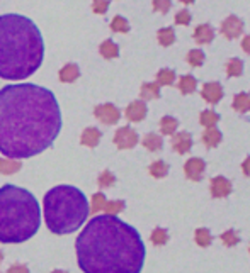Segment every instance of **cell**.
<instances>
[{"instance_id":"obj_1","label":"cell","mask_w":250,"mask_h":273,"mask_svg":"<svg viewBox=\"0 0 250 273\" xmlns=\"http://www.w3.org/2000/svg\"><path fill=\"white\" fill-rule=\"evenodd\" d=\"M61 112L51 90L34 83H15L0 90V153L31 158L55 143Z\"/></svg>"},{"instance_id":"obj_2","label":"cell","mask_w":250,"mask_h":273,"mask_svg":"<svg viewBox=\"0 0 250 273\" xmlns=\"http://www.w3.org/2000/svg\"><path fill=\"white\" fill-rule=\"evenodd\" d=\"M75 249L83 273H140L147 255L138 231L111 214L90 219Z\"/></svg>"},{"instance_id":"obj_3","label":"cell","mask_w":250,"mask_h":273,"mask_svg":"<svg viewBox=\"0 0 250 273\" xmlns=\"http://www.w3.org/2000/svg\"><path fill=\"white\" fill-rule=\"evenodd\" d=\"M43 56V36L31 19L17 14L0 15V78H28L41 67Z\"/></svg>"},{"instance_id":"obj_4","label":"cell","mask_w":250,"mask_h":273,"mask_svg":"<svg viewBox=\"0 0 250 273\" xmlns=\"http://www.w3.org/2000/svg\"><path fill=\"white\" fill-rule=\"evenodd\" d=\"M41 210L36 197L26 188L0 187V243H24L38 233Z\"/></svg>"},{"instance_id":"obj_5","label":"cell","mask_w":250,"mask_h":273,"mask_svg":"<svg viewBox=\"0 0 250 273\" xmlns=\"http://www.w3.org/2000/svg\"><path fill=\"white\" fill-rule=\"evenodd\" d=\"M43 205L46 226L55 234L75 233L90 212L83 192L70 185L53 187L44 195Z\"/></svg>"},{"instance_id":"obj_6","label":"cell","mask_w":250,"mask_h":273,"mask_svg":"<svg viewBox=\"0 0 250 273\" xmlns=\"http://www.w3.org/2000/svg\"><path fill=\"white\" fill-rule=\"evenodd\" d=\"M94 115L102 122V124L113 126L118 124L119 117H121V112L118 110V107L114 103H101L94 109Z\"/></svg>"},{"instance_id":"obj_7","label":"cell","mask_w":250,"mask_h":273,"mask_svg":"<svg viewBox=\"0 0 250 273\" xmlns=\"http://www.w3.org/2000/svg\"><path fill=\"white\" fill-rule=\"evenodd\" d=\"M114 144H116L119 149L134 148V146L138 144V134H136V131L131 129L129 126L119 128L116 131V134H114Z\"/></svg>"},{"instance_id":"obj_8","label":"cell","mask_w":250,"mask_h":273,"mask_svg":"<svg viewBox=\"0 0 250 273\" xmlns=\"http://www.w3.org/2000/svg\"><path fill=\"white\" fill-rule=\"evenodd\" d=\"M244 33V21L237 15H230L221 22V34L226 39H237Z\"/></svg>"},{"instance_id":"obj_9","label":"cell","mask_w":250,"mask_h":273,"mask_svg":"<svg viewBox=\"0 0 250 273\" xmlns=\"http://www.w3.org/2000/svg\"><path fill=\"white\" fill-rule=\"evenodd\" d=\"M205 170H206V163L201 158H191L184 165V173H186V176L189 180H192V182H199L203 178V175H205Z\"/></svg>"},{"instance_id":"obj_10","label":"cell","mask_w":250,"mask_h":273,"mask_svg":"<svg viewBox=\"0 0 250 273\" xmlns=\"http://www.w3.org/2000/svg\"><path fill=\"white\" fill-rule=\"evenodd\" d=\"M209 190H211V195H213L214 199L228 197V195L232 194V182L221 175L214 176V178H211Z\"/></svg>"},{"instance_id":"obj_11","label":"cell","mask_w":250,"mask_h":273,"mask_svg":"<svg viewBox=\"0 0 250 273\" xmlns=\"http://www.w3.org/2000/svg\"><path fill=\"white\" fill-rule=\"evenodd\" d=\"M201 97L205 99L208 103H218L221 101L223 97V87L221 83L218 82H208L203 85V90H201Z\"/></svg>"},{"instance_id":"obj_12","label":"cell","mask_w":250,"mask_h":273,"mask_svg":"<svg viewBox=\"0 0 250 273\" xmlns=\"http://www.w3.org/2000/svg\"><path fill=\"white\" fill-rule=\"evenodd\" d=\"M172 148H174L179 155H186V153H189L191 148H192V136L189 133H186V131L172 134Z\"/></svg>"},{"instance_id":"obj_13","label":"cell","mask_w":250,"mask_h":273,"mask_svg":"<svg viewBox=\"0 0 250 273\" xmlns=\"http://www.w3.org/2000/svg\"><path fill=\"white\" fill-rule=\"evenodd\" d=\"M147 103L145 101H134L126 107V119L131 122H140L147 117Z\"/></svg>"},{"instance_id":"obj_14","label":"cell","mask_w":250,"mask_h":273,"mask_svg":"<svg viewBox=\"0 0 250 273\" xmlns=\"http://www.w3.org/2000/svg\"><path fill=\"white\" fill-rule=\"evenodd\" d=\"M196 43L199 44H209L214 37V31L209 24H201L194 29V34H192Z\"/></svg>"},{"instance_id":"obj_15","label":"cell","mask_w":250,"mask_h":273,"mask_svg":"<svg viewBox=\"0 0 250 273\" xmlns=\"http://www.w3.org/2000/svg\"><path fill=\"white\" fill-rule=\"evenodd\" d=\"M101 136L102 134L97 128H87L80 136V143L83 146H88V148H95L101 141Z\"/></svg>"},{"instance_id":"obj_16","label":"cell","mask_w":250,"mask_h":273,"mask_svg":"<svg viewBox=\"0 0 250 273\" xmlns=\"http://www.w3.org/2000/svg\"><path fill=\"white\" fill-rule=\"evenodd\" d=\"M223 136L220 133V129H216V126L213 128H206V131L203 133V143L206 144V148H216L221 143Z\"/></svg>"},{"instance_id":"obj_17","label":"cell","mask_w":250,"mask_h":273,"mask_svg":"<svg viewBox=\"0 0 250 273\" xmlns=\"http://www.w3.org/2000/svg\"><path fill=\"white\" fill-rule=\"evenodd\" d=\"M80 76V70L75 63H67L63 68L60 70V80L63 83H72L75 82L77 78Z\"/></svg>"},{"instance_id":"obj_18","label":"cell","mask_w":250,"mask_h":273,"mask_svg":"<svg viewBox=\"0 0 250 273\" xmlns=\"http://www.w3.org/2000/svg\"><path fill=\"white\" fill-rule=\"evenodd\" d=\"M177 87H179V90L182 92L184 95L194 94L196 88H198V80H196L192 75H182L179 78V83H177Z\"/></svg>"},{"instance_id":"obj_19","label":"cell","mask_w":250,"mask_h":273,"mask_svg":"<svg viewBox=\"0 0 250 273\" xmlns=\"http://www.w3.org/2000/svg\"><path fill=\"white\" fill-rule=\"evenodd\" d=\"M233 109L240 114L250 112V94H247V92L237 94L235 99H233Z\"/></svg>"},{"instance_id":"obj_20","label":"cell","mask_w":250,"mask_h":273,"mask_svg":"<svg viewBox=\"0 0 250 273\" xmlns=\"http://www.w3.org/2000/svg\"><path fill=\"white\" fill-rule=\"evenodd\" d=\"M141 101H152V99L160 97V85L159 83H143L141 85Z\"/></svg>"},{"instance_id":"obj_21","label":"cell","mask_w":250,"mask_h":273,"mask_svg":"<svg viewBox=\"0 0 250 273\" xmlns=\"http://www.w3.org/2000/svg\"><path fill=\"white\" fill-rule=\"evenodd\" d=\"M143 146L148 149V151H159V149H162V146H164V139L159 136V134L150 133L143 137Z\"/></svg>"},{"instance_id":"obj_22","label":"cell","mask_w":250,"mask_h":273,"mask_svg":"<svg viewBox=\"0 0 250 273\" xmlns=\"http://www.w3.org/2000/svg\"><path fill=\"white\" fill-rule=\"evenodd\" d=\"M177 126H179V122L172 115H165V117H162V121H160V131H162V134H165V136L175 134Z\"/></svg>"},{"instance_id":"obj_23","label":"cell","mask_w":250,"mask_h":273,"mask_svg":"<svg viewBox=\"0 0 250 273\" xmlns=\"http://www.w3.org/2000/svg\"><path fill=\"white\" fill-rule=\"evenodd\" d=\"M99 51H101V55L104 58H107V60H113V58H118L119 55V48L116 43H113L111 39H106L104 43L101 44V48H99Z\"/></svg>"},{"instance_id":"obj_24","label":"cell","mask_w":250,"mask_h":273,"mask_svg":"<svg viewBox=\"0 0 250 273\" xmlns=\"http://www.w3.org/2000/svg\"><path fill=\"white\" fill-rule=\"evenodd\" d=\"M21 170V163L17 160H12V158H0V173L2 175H12V173Z\"/></svg>"},{"instance_id":"obj_25","label":"cell","mask_w":250,"mask_h":273,"mask_svg":"<svg viewBox=\"0 0 250 273\" xmlns=\"http://www.w3.org/2000/svg\"><path fill=\"white\" fill-rule=\"evenodd\" d=\"M157 39L162 46H170L175 43V31L172 28H164L157 33Z\"/></svg>"},{"instance_id":"obj_26","label":"cell","mask_w":250,"mask_h":273,"mask_svg":"<svg viewBox=\"0 0 250 273\" xmlns=\"http://www.w3.org/2000/svg\"><path fill=\"white\" fill-rule=\"evenodd\" d=\"M167 173H168V165L162 160L153 161L150 165V175L155 176V178H164V176H167Z\"/></svg>"},{"instance_id":"obj_27","label":"cell","mask_w":250,"mask_h":273,"mask_svg":"<svg viewBox=\"0 0 250 273\" xmlns=\"http://www.w3.org/2000/svg\"><path fill=\"white\" fill-rule=\"evenodd\" d=\"M244 73V61L238 58H232L226 63V75L228 76H240Z\"/></svg>"},{"instance_id":"obj_28","label":"cell","mask_w":250,"mask_h":273,"mask_svg":"<svg viewBox=\"0 0 250 273\" xmlns=\"http://www.w3.org/2000/svg\"><path fill=\"white\" fill-rule=\"evenodd\" d=\"M194 239L201 248H208V246L211 244V241H213V236H211V233L206 228H199V229H196Z\"/></svg>"},{"instance_id":"obj_29","label":"cell","mask_w":250,"mask_h":273,"mask_svg":"<svg viewBox=\"0 0 250 273\" xmlns=\"http://www.w3.org/2000/svg\"><path fill=\"white\" fill-rule=\"evenodd\" d=\"M199 121H201V124L205 126V128H213V126H216L218 121H220V114H216L214 110H203Z\"/></svg>"},{"instance_id":"obj_30","label":"cell","mask_w":250,"mask_h":273,"mask_svg":"<svg viewBox=\"0 0 250 273\" xmlns=\"http://www.w3.org/2000/svg\"><path fill=\"white\" fill-rule=\"evenodd\" d=\"M175 82V71L168 70V68H164L157 73V83L159 85H172Z\"/></svg>"},{"instance_id":"obj_31","label":"cell","mask_w":250,"mask_h":273,"mask_svg":"<svg viewBox=\"0 0 250 273\" xmlns=\"http://www.w3.org/2000/svg\"><path fill=\"white\" fill-rule=\"evenodd\" d=\"M186 60L191 67H201V65L205 63V53H203L201 49H191V51L187 53Z\"/></svg>"},{"instance_id":"obj_32","label":"cell","mask_w":250,"mask_h":273,"mask_svg":"<svg viewBox=\"0 0 250 273\" xmlns=\"http://www.w3.org/2000/svg\"><path fill=\"white\" fill-rule=\"evenodd\" d=\"M150 239H152V243L155 246H164L168 241V233L162 228H157V229H153Z\"/></svg>"},{"instance_id":"obj_33","label":"cell","mask_w":250,"mask_h":273,"mask_svg":"<svg viewBox=\"0 0 250 273\" xmlns=\"http://www.w3.org/2000/svg\"><path fill=\"white\" fill-rule=\"evenodd\" d=\"M221 241L225 246H230V248H232V246H237L240 243V236H238L233 229H228V231H225V233H221Z\"/></svg>"},{"instance_id":"obj_34","label":"cell","mask_w":250,"mask_h":273,"mask_svg":"<svg viewBox=\"0 0 250 273\" xmlns=\"http://www.w3.org/2000/svg\"><path fill=\"white\" fill-rule=\"evenodd\" d=\"M111 29H113L114 33H128L129 24H128V21H126L125 17L116 15V17L113 19V22H111Z\"/></svg>"},{"instance_id":"obj_35","label":"cell","mask_w":250,"mask_h":273,"mask_svg":"<svg viewBox=\"0 0 250 273\" xmlns=\"http://www.w3.org/2000/svg\"><path fill=\"white\" fill-rule=\"evenodd\" d=\"M123 209H125V201H111V202H106L102 210L106 214H111V216H116Z\"/></svg>"},{"instance_id":"obj_36","label":"cell","mask_w":250,"mask_h":273,"mask_svg":"<svg viewBox=\"0 0 250 273\" xmlns=\"http://www.w3.org/2000/svg\"><path fill=\"white\" fill-rule=\"evenodd\" d=\"M97 182H99V187H101V188H107V187H113L114 185L116 178H114V175L109 170H106V171H102L101 175H99Z\"/></svg>"},{"instance_id":"obj_37","label":"cell","mask_w":250,"mask_h":273,"mask_svg":"<svg viewBox=\"0 0 250 273\" xmlns=\"http://www.w3.org/2000/svg\"><path fill=\"white\" fill-rule=\"evenodd\" d=\"M106 197H104V194H101V192H99V194H95L94 197H92V207H90V210L94 214H97L99 210H102L104 209V205H106Z\"/></svg>"},{"instance_id":"obj_38","label":"cell","mask_w":250,"mask_h":273,"mask_svg":"<svg viewBox=\"0 0 250 273\" xmlns=\"http://www.w3.org/2000/svg\"><path fill=\"white\" fill-rule=\"evenodd\" d=\"M172 7V0H153V10L160 14H167Z\"/></svg>"},{"instance_id":"obj_39","label":"cell","mask_w":250,"mask_h":273,"mask_svg":"<svg viewBox=\"0 0 250 273\" xmlns=\"http://www.w3.org/2000/svg\"><path fill=\"white\" fill-rule=\"evenodd\" d=\"M109 9V0H94L92 2V10L95 14H106Z\"/></svg>"},{"instance_id":"obj_40","label":"cell","mask_w":250,"mask_h":273,"mask_svg":"<svg viewBox=\"0 0 250 273\" xmlns=\"http://www.w3.org/2000/svg\"><path fill=\"white\" fill-rule=\"evenodd\" d=\"M191 22V14L187 10H179L175 15V24L179 26H187Z\"/></svg>"},{"instance_id":"obj_41","label":"cell","mask_w":250,"mask_h":273,"mask_svg":"<svg viewBox=\"0 0 250 273\" xmlns=\"http://www.w3.org/2000/svg\"><path fill=\"white\" fill-rule=\"evenodd\" d=\"M7 273H29V268L26 267V265H22V263H15L9 268V270H7Z\"/></svg>"},{"instance_id":"obj_42","label":"cell","mask_w":250,"mask_h":273,"mask_svg":"<svg viewBox=\"0 0 250 273\" xmlns=\"http://www.w3.org/2000/svg\"><path fill=\"white\" fill-rule=\"evenodd\" d=\"M242 48H244V51L247 53V55H250V34L244 37V41H242Z\"/></svg>"},{"instance_id":"obj_43","label":"cell","mask_w":250,"mask_h":273,"mask_svg":"<svg viewBox=\"0 0 250 273\" xmlns=\"http://www.w3.org/2000/svg\"><path fill=\"white\" fill-rule=\"evenodd\" d=\"M242 170H244V173H245V175H247V176H250V156H249L247 160L244 161V165H242Z\"/></svg>"},{"instance_id":"obj_44","label":"cell","mask_w":250,"mask_h":273,"mask_svg":"<svg viewBox=\"0 0 250 273\" xmlns=\"http://www.w3.org/2000/svg\"><path fill=\"white\" fill-rule=\"evenodd\" d=\"M182 3H186V5H191V3H194L196 0H180Z\"/></svg>"},{"instance_id":"obj_45","label":"cell","mask_w":250,"mask_h":273,"mask_svg":"<svg viewBox=\"0 0 250 273\" xmlns=\"http://www.w3.org/2000/svg\"><path fill=\"white\" fill-rule=\"evenodd\" d=\"M51 273H67V272H63V270H55V272H51Z\"/></svg>"},{"instance_id":"obj_46","label":"cell","mask_w":250,"mask_h":273,"mask_svg":"<svg viewBox=\"0 0 250 273\" xmlns=\"http://www.w3.org/2000/svg\"><path fill=\"white\" fill-rule=\"evenodd\" d=\"M2 258H3V255H2V251H0V261H2Z\"/></svg>"},{"instance_id":"obj_47","label":"cell","mask_w":250,"mask_h":273,"mask_svg":"<svg viewBox=\"0 0 250 273\" xmlns=\"http://www.w3.org/2000/svg\"><path fill=\"white\" fill-rule=\"evenodd\" d=\"M249 253H250V246H249Z\"/></svg>"}]
</instances>
